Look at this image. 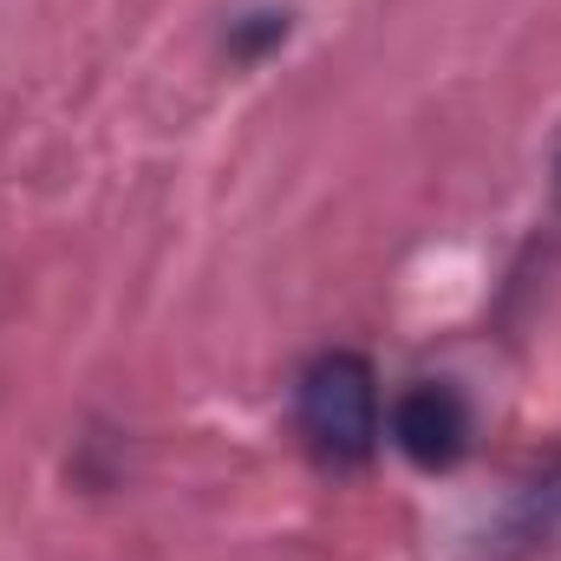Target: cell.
<instances>
[{"instance_id": "cell-3", "label": "cell", "mask_w": 561, "mask_h": 561, "mask_svg": "<svg viewBox=\"0 0 561 561\" xmlns=\"http://www.w3.org/2000/svg\"><path fill=\"white\" fill-rule=\"evenodd\" d=\"M556 203H561V163H556Z\"/></svg>"}, {"instance_id": "cell-2", "label": "cell", "mask_w": 561, "mask_h": 561, "mask_svg": "<svg viewBox=\"0 0 561 561\" xmlns=\"http://www.w3.org/2000/svg\"><path fill=\"white\" fill-rule=\"evenodd\" d=\"M392 437H399V450H405L412 463L444 470V463H457L463 444H470V412H463V399H457L450 386H419V392L399 399Z\"/></svg>"}, {"instance_id": "cell-1", "label": "cell", "mask_w": 561, "mask_h": 561, "mask_svg": "<svg viewBox=\"0 0 561 561\" xmlns=\"http://www.w3.org/2000/svg\"><path fill=\"white\" fill-rule=\"evenodd\" d=\"M300 431L333 463H366L379 444V379L359 353H320L300 373Z\"/></svg>"}]
</instances>
